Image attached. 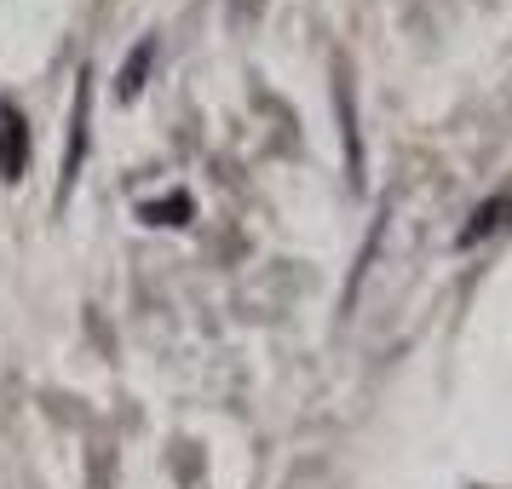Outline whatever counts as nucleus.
Here are the masks:
<instances>
[{
  "instance_id": "f257e3e1",
  "label": "nucleus",
  "mask_w": 512,
  "mask_h": 489,
  "mask_svg": "<svg viewBox=\"0 0 512 489\" xmlns=\"http://www.w3.org/2000/svg\"><path fill=\"white\" fill-rule=\"evenodd\" d=\"M0 127H6V162H0V173H6V179H18V173H24V121L6 110Z\"/></svg>"
}]
</instances>
